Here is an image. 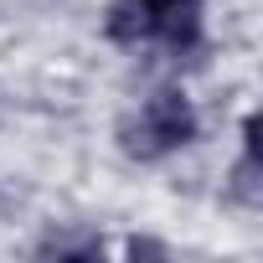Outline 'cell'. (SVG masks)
<instances>
[{"label":"cell","instance_id":"1","mask_svg":"<svg viewBox=\"0 0 263 263\" xmlns=\"http://www.w3.org/2000/svg\"><path fill=\"white\" fill-rule=\"evenodd\" d=\"M191 135H196V114H191V103H186L181 93H160V98L145 103L140 119L124 124V150L140 155V160H155V155L186 145Z\"/></svg>","mask_w":263,"mask_h":263},{"label":"cell","instance_id":"2","mask_svg":"<svg viewBox=\"0 0 263 263\" xmlns=\"http://www.w3.org/2000/svg\"><path fill=\"white\" fill-rule=\"evenodd\" d=\"M150 6H155V31L150 36H160L176 57L196 52V42H201V0H150Z\"/></svg>","mask_w":263,"mask_h":263},{"label":"cell","instance_id":"3","mask_svg":"<svg viewBox=\"0 0 263 263\" xmlns=\"http://www.w3.org/2000/svg\"><path fill=\"white\" fill-rule=\"evenodd\" d=\"M103 26H108V36H114V42L135 47V42H145V36L155 31V6H150V0H114Z\"/></svg>","mask_w":263,"mask_h":263}]
</instances>
